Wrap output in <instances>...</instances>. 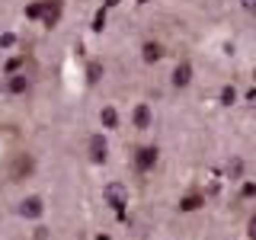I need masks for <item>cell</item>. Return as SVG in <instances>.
Listing matches in <instances>:
<instances>
[{"instance_id": "1", "label": "cell", "mask_w": 256, "mask_h": 240, "mask_svg": "<svg viewBox=\"0 0 256 240\" xmlns=\"http://www.w3.org/2000/svg\"><path fill=\"white\" fill-rule=\"evenodd\" d=\"M102 196H106V202L116 208L118 214H122V208L128 205V189L122 186V182H109V186L102 189Z\"/></svg>"}, {"instance_id": "8", "label": "cell", "mask_w": 256, "mask_h": 240, "mask_svg": "<svg viewBox=\"0 0 256 240\" xmlns=\"http://www.w3.org/2000/svg\"><path fill=\"white\" fill-rule=\"evenodd\" d=\"M6 93H26L29 90V77L26 74H10V80L4 84Z\"/></svg>"}, {"instance_id": "20", "label": "cell", "mask_w": 256, "mask_h": 240, "mask_svg": "<svg viewBox=\"0 0 256 240\" xmlns=\"http://www.w3.org/2000/svg\"><path fill=\"white\" fill-rule=\"evenodd\" d=\"M244 4V10H256V0H240Z\"/></svg>"}, {"instance_id": "17", "label": "cell", "mask_w": 256, "mask_h": 240, "mask_svg": "<svg viewBox=\"0 0 256 240\" xmlns=\"http://www.w3.org/2000/svg\"><path fill=\"white\" fill-rule=\"evenodd\" d=\"M246 234H250V240H256V214L250 218V224H246Z\"/></svg>"}, {"instance_id": "16", "label": "cell", "mask_w": 256, "mask_h": 240, "mask_svg": "<svg viewBox=\"0 0 256 240\" xmlns=\"http://www.w3.org/2000/svg\"><path fill=\"white\" fill-rule=\"evenodd\" d=\"M102 26H106V10H96V16H93V29L102 32Z\"/></svg>"}, {"instance_id": "14", "label": "cell", "mask_w": 256, "mask_h": 240, "mask_svg": "<svg viewBox=\"0 0 256 240\" xmlns=\"http://www.w3.org/2000/svg\"><path fill=\"white\" fill-rule=\"evenodd\" d=\"M42 13H45V0H42V4L26 6V16H29V20H42Z\"/></svg>"}, {"instance_id": "5", "label": "cell", "mask_w": 256, "mask_h": 240, "mask_svg": "<svg viewBox=\"0 0 256 240\" xmlns=\"http://www.w3.org/2000/svg\"><path fill=\"white\" fill-rule=\"evenodd\" d=\"M106 157H109L106 138H102V134H93V138H90V160H93V164H102Z\"/></svg>"}, {"instance_id": "18", "label": "cell", "mask_w": 256, "mask_h": 240, "mask_svg": "<svg viewBox=\"0 0 256 240\" xmlns=\"http://www.w3.org/2000/svg\"><path fill=\"white\" fill-rule=\"evenodd\" d=\"M36 240H48V230L45 228H36Z\"/></svg>"}, {"instance_id": "3", "label": "cell", "mask_w": 256, "mask_h": 240, "mask_svg": "<svg viewBox=\"0 0 256 240\" xmlns=\"http://www.w3.org/2000/svg\"><path fill=\"white\" fill-rule=\"evenodd\" d=\"M32 166H36V160H32L29 154H16V160H13V170H10V176H13V180H26V176L32 173Z\"/></svg>"}, {"instance_id": "11", "label": "cell", "mask_w": 256, "mask_h": 240, "mask_svg": "<svg viewBox=\"0 0 256 240\" xmlns=\"http://www.w3.org/2000/svg\"><path fill=\"white\" fill-rule=\"evenodd\" d=\"M100 122H102V128H116L118 125V112L112 109V106H106V109L100 112Z\"/></svg>"}, {"instance_id": "22", "label": "cell", "mask_w": 256, "mask_h": 240, "mask_svg": "<svg viewBox=\"0 0 256 240\" xmlns=\"http://www.w3.org/2000/svg\"><path fill=\"white\" fill-rule=\"evenodd\" d=\"M138 4H150V0H138Z\"/></svg>"}, {"instance_id": "15", "label": "cell", "mask_w": 256, "mask_h": 240, "mask_svg": "<svg viewBox=\"0 0 256 240\" xmlns=\"http://www.w3.org/2000/svg\"><path fill=\"white\" fill-rule=\"evenodd\" d=\"M234 100H237V90H234V86H224V90H221V102H224V106H230Z\"/></svg>"}, {"instance_id": "6", "label": "cell", "mask_w": 256, "mask_h": 240, "mask_svg": "<svg viewBox=\"0 0 256 240\" xmlns=\"http://www.w3.org/2000/svg\"><path fill=\"white\" fill-rule=\"evenodd\" d=\"M42 212H45V205H42V198H38V196L22 198V205H20V214H22V218H38Z\"/></svg>"}, {"instance_id": "19", "label": "cell", "mask_w": 256, "mask_h": 240, "mask_svg": "<svg viewBox=\"0 0 256 240\" xmlns=\"http://www.w3.org/2000/svg\"><path fill=\"white\" fill-rule=\"evenodd\" d=\"M244 196H256V186H253V182H246V186H244Z\"/></svg>"}, {"instance_id": "13", "label": "cell", "mask_w": 256, "mask_h": 240, "mask_svg": "<svg viewBox=\"0 0 256 240\" xmlns=\"http://www.w3.org/2000/svg\"><path fill=\"white\" fill-rule=\"evenodd\" d=\"M100 77H102V64L100 61H90V68H86V84H96Z\"/></svg>"}, {"instance_id": "7", "label": "cell", "mask_w": 256, "mask_h": 240, "mask_svg": "<svg viewBox=\"0 0 256 240\" xmlns=\"http://www.w3.org/2000/svg\"><path fill=\"white\" fill-rule=\"evenodd\" d=\"M189 80H192V64L189 61H182V64H176V70H173V86H189Z\"/></svg>"}, {"instance_id": "12", "label": "cell", "mask_w": 256, "mask_h": 240, "mask_svg": "<svg viewBox=\"0 0 256 240\" xmlns=\"http://www.w3.org/2000/svg\"><path fill=\"white\" fill-rule=\"evenodd\" d=\"M198 205H202V196H198V192H192V196H186V198L180 202V208H182V212H196Z\"/></svg>"}, {"instance_id": "21", "label": "cell", "mask_w": 256, "mask_h": 240, "mask_svg": "<svg viewBox=\"0 0 256 240\" xmlns=\"http://www.w3.org/2000/svg\"><path fill=\"white\" fill-rule=\"evenodd\" d=\"M118 4V0H106V6H116Z\"/></svg>"}, {"instance_id": "4", "label": "cell", "mask_w": 256, "mask_h": 240, "mask_svg": "<svg viewBox=\"0 0 256 240\" xmlns=\"http://www.w3.org/2000/svg\"><path fill=\"white\" fill-rule=\"evenodd\" d=\"M61 13H64V4H61V0H45V13H42V22H45L48 29H52V26H58Z\"/></svg>"}, {"instance_id": "9", "label": "cell", "mask_w": 256, "mask_h": 240, "mask_svg": "<svg viewBox=\"0 0 256 240\" xmlns=\"http://www.w3.org/2000/svg\"><path fill=\"white\" fill-rule=\"evenodd\" d=\"M132 118H134V125H138V128H150V122H154V116H150V109H148V106H138Z\"/></svg>"}, {"instance_id": "2", "label": "cell", "mask_w": 256, "mask_h": 240, "mask_svg": "<svg viewBox=\"0 0 256 240\" xmlns=\"http://www.w3.org/2000/svg\"><path fill=\"white\" fill-rule=\"evenodd\" d=\"M154 164H157V148H138V154H134V166H138V173L154 170Z\"/></svg>"}, {"instance_id": "10", "label": "cell", "mask_w": 256, "mask_h": 240, "mask_svg": "<svg viewBox=\"0 0 256 240\" xmlns=\"http://www.w3.org/2000/svg\"><path fill=\"white\" fill-rule=\"evenodd\" d=\"M160 54H164V48H160L157 42H144V61H148V64L160 61Z\"/></svg>"}]
</instances>
